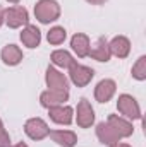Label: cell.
<instances>
[{"label": "cell", "instance_id": "cell-1", "mask_svg": "<svg viewBox=\"0 0 146 147\" xmlns=\"http://www.w3.org/2000/svg\"><path fill=\"white\" fill-rule=\"evenodd\" d=\"M35 16L41 24L53 22L60 16V5L55 0H40L35 5Z\"/></svg>", "mask_w": 146, "mask_h": 147}, {"label": "cell", "instance_id": "cell-2", "mask_svg": "<svg viewBox=\"0 0 146 147\" xmlns=\"http://www.w3.org/2000/svg\"><path fill=\"white\" fill-rule=\"evenodd\" d=\"M93 75H95L93 69H89V67H86V65H81V63H77V62H74L72 65L69 67V79L72 80V84L77 86V87L88 86V84L91 82Z\"/></svg>", "mask_w": 146, "mask_h": 147}, {"label": "cell", "instance_id": "cell-3", "mask_svg": "<svg viewBox=\"0 0 146 147\" xmlns=\"http://www.w3.org/2000/svg\"><path fill=\"white\" fill-rule=\"evenodd\" d=\"M117 108H119V111H120L127 120H139V118H141V110H139L138 101H136L132 96H129V94L119 96Z\"/></svg>", "mask_w": 146, "mask_h": 147}, {"label": "cell", "instance_id": "cell-4", "mask_svg": "<svg viewBox=\"0 0 146 147\" xmlns=\"http://www.w3.org/2000/svg\"><path fill=\"white\" fill-rule=\"evenodd\" d=\"M28 21H29V17H28V10L24 7H10V9L3 10V22L12 29L26 26Z\"/></svg>", "mask_w": 146, "mask_h": 147}, {"label": "cell", "instance_id": "cell-5", "mask_svg": "<svg viewBox=\"0 0 146 147\" xmlns=\"http://www.w3.org/2000/svg\"><path fill=\"white\" fill-rule=\"evenodd\" d=\"M24 132L33 140H43L45 137H48L50 128L41 118H29L26 121V125H24Z\"/></svg>", "mask_w": 146, "mask_h": 147}, {"label": "cell", "instance_id": "cell-6", "mask_svg": "<svg viewBox=\"0 0 146 147\" xmlns=\"http://www.w3.org/2000/svg\"><path fill=\"white\" fill-rule=\"evenodd\" d=\"M76 120H77V125L81 128H88L95 123V111L91 108L89 101L88 99H81L77 103V111H76Z\"/></svg>", "mask_w": 146, "mask_h": 147}, {"label": "cell", "instance_id": "cell-7", "mask_svg": "<svg viewBox=\"0 0 146 147\" xmlns=\"http://www.w3.org/2000/svg\"><path fill=\"white\" fill-rule=\"evenodd\" d=\"M69 98V91H57V89H48L45 92H41L40 96V103L45 108H52V106H60L64 105V101H67Z\"/></svg>", "mask_w": 146, "mask_h": 147}, {"label": "cell", "instance_id": "cell-8", "mask_svg": "<svg viewBox=\"0 0 146 147\" xmlns=\"http://www.w3.org/2000/svg\"><path fill=\"white\" fill-rule=\"evenodd\" d=\"M48 115H50V118H52L55 123H59V125H71V123H72V118H74L72 108H71V106H64V105L48 108Z\"/></svg>", "mask_w": 146, "mask_h": 147}, {"label": "cell", "instance_id": "cell-9", "mask_svg": "<svg viewBox=\"0 0 146 147\" xmlns=\"http://www.w3.org/2000/svg\"><path fill=\"white\" fill-rule=\"evenodd\" d=\"M46 86L50 89H57V91H67L69 87V82H67V77L62 72H59L57 69L53 67H48L46 69Z\"/></svg>", "mask_w": 146, "mask_h": 147}, {"label": "cell", "instance_id": "cell-10", "mask_svg": "<svg viewBox=\"0 0 146 147\" xmlns=\"http://www.w3.org/2000/svg\"><path fill=\"white\" fill-rule=\"evenodd\" d=\"M115 89H117V84L112 80V79H103L98 82V86L95 87V98L96 101L100 103H107L112 99V96L115 94Z\"/></svg>", "mask_w": 146, "mask_h": 147}, {"label": "cell", "instance_id": "cell-11", "mask_svg": "<svg viewBox=\"0 0 146 147\" xmlns=\"http://www.w3.org/2000/svg\"><path fill=\"white\" fill-rule=\"evenodd\" d=\"M107 123L115 130V134H117L120 139H122V137H131L132 132H134L132 125H131L126 118H122V116H119V115H110Z\"/></svg>", "mask_w": 146, "mask_h": 147}, {"label": "cell", "instance_id": "cell-12", "mask_svg": "<svg viewBox=\"0 0 146 147\" xmlns=\"http://www.w3.org/2000/svg\"><path fill=\"white\" fill-rule=\"evenodd\" d=\"M110 55H115L117 58H126L131 51V43L126 36H115L108 43Z\"/></svg>", "mask_w": 146, "mask_h": 147}, {"label": "cell", "instance_id": "cell-13", "mask_svg": "<svg viewBox=\"0 0 146 147\" xmlns=\"http://www.w3.org/2000/svg\"><path fill=\"white\" fill-rule=\"evenodd\" d=\"M96 137L105 146H113V144H117L120 140V137L115 134V130L110 127L108 123H105V121L98 123V127H96Z\"/></svg>", "mask_w": 146, "mask_h": 147}, {"label": "cell", "instance_id": "cell-14", "mask_svg": "<svg viewBox=\"0 0 146 147\" xmlns=\"http://www.w3.org/2000/svg\"><path fill=\"white\" fill-rule=\"evenodd\" d=\"M91 58L98 60V62H108L110 60V48H108V41L105 38H98L96 45L93 48H89V53H88Z\"/></svg>", "mask_w": 146, "mask_h": 147}, {"label": "cell", "instance_id": "cell-15", "mask_svg": "<svg viewBox=\"0 0 146 147\" xmlns=\"http://www.w3.org/2000/svg\"><path fill=\"white\" fill-rule=\"evenodd\" d=\"M21 41L28 48H36L38 45H40V41H41L40 29H38L36 26H33V24H26V28L21 33Z\"/></svg>", "mask_w": 146, "mask_h": 147}, {"label": "cell", "instance_id": "cell-16", "mask_svg": "<svg viewBox=\"0 0 146 147\" xmlns=\"http://www.w3.org/2000/svg\"><path fill=\"white\" fill-rule=\"evenodd\" d=\"M48 135L53 139L55 144H59V146H62V147H74L76 142H77L76 134L71 132V130H52Z\"/></svg>", "mask_w": 146, "mask_h": 147}, {"label": "cell", "instance_id": "cell-17", "mask_svg": "<svg viewBox=\"0 0 146 147\" xmlns=\"http://www.w3.org/2000/svg\"><path fill=\"white\" fill-rule=\"evenodd\" d=\"M71 46H72V50L77 53V57H81V58H84V57H88V53H89V38L86 36V34H83V33H77V34H74L72 39H71Z\"/></svg>", "mask_w": 146, "mask_h": 147}, {"label": "cell", "instance_id": "cell-18", "mask_svg": "<svg viewBox=\"0 0 146 147\" xmlns=\"http://www.w3.org/2000/svg\"><path fill=\"white\" fill-rule=\"evenodd\" d=\"M2 60H3L5 65H17V63H21V60H23L21 48L16 46V45H7L2 50Z\"/></svg>", "mask_w": 146, "mask_h": 147}, {"label": "cell", "instance_id": "cell-19", "mask_svg": "<svg viewBox=\"0 0 146 147\" xmlns=\"http://www.w3.org/2000/svg\"><path fill=\"white\" fill-rule=\"evenodd\" d=\"M52 62H53L57 67L69 69L76 60L71 57V53H69V51H65V50H57V51H53V53H52Z\"/></svg>", "mask_w": 146, "mask_h": 147}, {"label": "cell", "instance_id": "cell-20", "mask_svg": "<svg viewBox=\"0 0 146 147\" xmlns=\"http://www.w3.org/2000/svg\"><path fill=\"white\" fill-rule=\"evenodd\" d=\"M65 36H67L65 29H64V28H60V26H55V28H52V29L48 31L46 39H48V43H50V45H60V43H64Z\"/></svg>", "mask_w": 146, "mask_h": 147}, {"label": "cell", "instance_id": "cell-21", "mask_svg": "<svg viewBox=\"0 0 146 147\" xmlns=\"http://www.w3.org/2000/svg\"><path fill=\"white\" fill-rule=\"evenodd\" d=\"M132 77L136 80H145L146 79V57H139L138 62L132 67Z\"/></svg>", "mask_w": 146, "mask_h": 147}, {"label": "cell", "instance_id": "cell-22", "mask_svg": "<svg viewBox=\"0 0 146 147\" xmlns=\"http://www.w3.org/2000/svg\"><path fill=\"white\" fill-rule=\"evenodd\" d=\"M0 147H10V137L5 132L3 125H0Z\"/></svg>", "mask_w": 146, "mask_h": 147}, {"label": "cell", "instance_id": "cell-23", "mask_svg": "<svg viewBox=\"0 0 146 147\" xmlns=\"http://www.w3.org/2000/svg\"><path fill=\"white\" fill-rule=\"evenodd\" d=\"M91 5H102V3H105L107 0H88Z\"/></svg>", "mask_w": 146, "mask_h": 147}, {"label": "cell", "instance_id": "cell-24", "mask_svg": "<svg viewBox=\"0 0 146 147\" xmlns=\"http://www.w3.org/2000/svg\"><path fill=\"white\" fill-rule=\"evenodd\" d=\"M3 24V7L0 5V26Z\"/></svg>", "mask_w": 146, "mask_h": 147}, {"label": "cell", "instance_id": "cell-25", "mask_svg": "<svg viewBox=\"0 0 146 147\" xmlns=\"http://www.w3.org/2000/svg\"><path fill=\"white\" fill-rule=\"evenodd\" d=\"M110 147H131V146H127V144H119V142H117V144H113V146H110Z\"/></svg>", "mask_w": 146, "mask_h": 147}, {"label": "cell", "instance_id": "cell-26", "mask_svg": "<svg viewBox=\"0 0 146 147\" xmlns=\"http://www.w3.org/2000/svg\"><path fill=\"white\" fill-rule=\"evenodd\" d=\"M14 147H28V146H26V144H23V142H19V144H16Z\"/></svg>", "mask_w": 146, "mask_h": 147}, {"label": "cell", "instance_id": "cell-27", "mask_svg": "<svg viewBox=\"0 0 146 147\" xmlns=\"http://www.w3.org/2000/svg\"><path fill=\"white\" fill-rule=\"evenodd\" d=\"M7 2H10V3H19L21 0H7Z\"/></svg>", "mask_w": 146, "mask_h": 147}, {"label": "cell", "instance_id": "cell-28", "mask_svg": "<svg viewBox=\"0 0 146 147\" xmlns=\"http://www.w3.org/2000/svg\"><path fill=\"white\" fill-rule=\"evenodd\" d=\"M0 125H2V118H0Z\"/></svg>", "mask_w": 146, "mask_h": 147}]
</instances>
